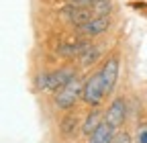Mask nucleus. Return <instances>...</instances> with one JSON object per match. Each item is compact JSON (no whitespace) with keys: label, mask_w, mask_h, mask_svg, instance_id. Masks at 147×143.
I'll use <instances>...</instances> for the list:
<instances>
[{"label":"nucleus","mask_w":147,"mask_h":143,"mask_svg":"<svg viewBox=\"0 0 147 143\" xmlns=\"http://www.w3.org/2000/svg\"><path fill=\"white\" fill-rule=\"evenodd\" d=\"M82 92H84V84H82L80 76H76L69 84H65L61 90L55 92L53 102H55V106H57V109H61V111H69L71 106L78 102V98H82Z\"/></svg>","instance_id":"f257e3e1"},{"label":"nucleus","mask_w":147,"mask_h":143,"mask_svg":"<svg viewBox=\"0 0 147 143\" xmlns=\"http://www.w3.org/2000/svg\"><path fill=\"white\" fill-rule=\"evenodd\" d=\"M104 86H102V78H100V72L92 74L86 82H84V92H82V100L88 106H98L104 98Z\"/></svg>","instance_id":"f03ea898"},{"label":"nucleus","mask_w":147,"mask_h":143,"mask_svg":"<svg viewBox=\"0 0 147 143\" xmlns=\"http://www.w3.org/2000/svg\"><path fill=\"white\" fill-rule=\"evenodd\" d=\"M61 14L65 16L71 25H76V27H84L90 19H94L92 8L86 6V4H78V2H71L67 6H63L61 8Z\"/></svg>","instance_id":"7ed1b4c3"},{"label":"nucleus","mask_w":147,"mask_h":143,"mask_svg":"<svg viewBox=\"0 0 147 143\" xmlns=\"http://www.w3.org/2000/svg\"><path fill=\"white\" fill-rule=\"evenodd\" d=\"M100 78H102V86H104V92L110 94L115 90V86H117V80H119V57L117 55H110L102 69H100Z\"/></svg>","instance_id":"20e7f679"},{"label":"nucleus","mask_w":147,"mask_h":143,"mask_svg":"<svg viewBox=\"0 0 147 143\" xmlns=\"http://www.w3.org/2000/svg\"><path fill=\"white\" fill-rule=\"evenodd\" d=\"M125 117H127V102H125L123 96H119V98H115L113 102H110L108 111L104 115V121H108L110 125H115V127L119 129L125 123Z\"/></svg>","instance_id":"39448f33"},{"label":"nucleus","mask_w":147,"mask_h":143,"mask_svg":"<svg viewBox=\"0 0 147 143\" xmlns=\"http://www.w3.org/2000/svg\"><path fill=\"white\" fill-rule=\"evenodd\" d=\"M76 76H78L76 69H71V67H59V69L51 72V76H49V90H51V92L61 90V88H63L65 84H69Z\"/></svg>","instance_id":"423d86ee"},{"label":"nucleus","mask_w":147,"mask_h":143,"mask_svg":"<svg viewBox=\"0 0 147 143\" xmlns=\"http://www.w3.org/2000/svg\"><path fill=\"white\" fill-rule=\"evenodd\" d=\"M108 27H110V16H94L84 27H80V31L88 37H98V35L108 31Z\"/></svg>","instance_id":"0eeeda50"},{"label":"nucleus","mask_w":147,"mask_h":143,"mask_svg":"<svg viewBox=\"0 0 147 143\" xmlns=\"http://www.w3.org/2000/svg\"><path fill=\"white\" fill-rule=\"evenodd\" d=\"M115 135H117V127L110 125L108 121H102L100 127L92 135H88V143H113Z\"/></svg>","instance_id":"6e6552de"},{"label":"nucleus","mask_w":147,"mask_h":143,"mask_svg":"<svg viewBox=\"0 0 147 143\" xmlns=\"http://www.w3.org/2000/svg\"><path fill=\"white\" fill-rule=\"evenodd\" d=\"M102 125V113L98 111V109H92L90 113H88V117L84 119V123H82V133H86V135H92L98 127Z\"/></svg>","instance_id":"1a4fd4ad"},{"label":"nucleus","mask_w":147,"mask_h":143,"mask_svg":"<svg viewBox=\"0 0 147 143\" xmlns=\"http://www.w3.org/2000/svg\"><path fill=\"white\" fill-rule=\"evenodd\" d=\"M90 43L88 41H71V43H63L57 51H59V55H63V57H80L82 55V51L88 47Z\"/></svg>","instance_id":"9d476101"},{"label":"nucleus","mask_w":147,"mask_h":143,"mask_svg":"<svg viewBox=\"0 0 147 143\" xmlns=\"http://www.w3.org/2000/svg\"><path fill=\"white\" fill-rule=\"evenodd\" d=\"M59 129H61V133H65V135H76L78 133V129H82L80 127V121H78V117L76 115H67V117H63L61 119V125H59Z\"/></svg>","instance_id":"9b49d317"},{"label":"nucleus","mask_w":147,"mask_h":143,"mask_svg":"<svg viewBox=\"0 0 147 143\" xmlns=\"http://www.w3.org/2000/svg\"><path fill=\"white\" fill-rule=\"evenodd\" d=\"M92 12H94V16H108L110 10H113V0H90Z\"/></svg>","instance_id":"f8f14e48"},{"label":"nucleus","mask_w":147,"mask_h":143,"mask_svg":"<svg viewBox=\"0 0 147 143\" xmlns=\"http://www.w3.org/2000/svg\"><path fill=\"white\" fill-rule=\"evenodd\" d=\"M98 57H100V47H96V45H92V43H90V45L82 51L80 63H82V65H92Z\"/></svg>","instance_id":"ddd939ff"},{"label":"nucleus","mask_w":147,"mask_h":143,"mask_svg":"<svg viewBox=\"0 0 147 143\" xmlns=\"http://www.w3.org/2000/svg\"><path fill=\"white\" fill-rule=\"evenodd\" d=\"M49 76H51V72H41V74H37L35 78V90H49Z\"/></svg>","instance_id":"4468645a"},{"label":"nucleus","mask_w":147,"mask_h":143,"mask_svg":"<svg viewBox=\"0 0 147 143\" xmlns=\"http://www.w3.org/2000/svg\"><path fill=\"white\" fill-rule=\"evenodd\" d=\"M113 143H131V135L129 133H117Z\"/></svg>","instance_id":"2eb2a0df"},{"label":"nucleus","mask_w":147,"mask_h":143,"mask_svg":"<svg viewBox=\"0 0 147 143\" xmlns=\"http://www.w3.org/2000/svg\"><path fill=\"white\" fill-rule=\"evenodd\" d=\"M139 139H141V143H147V131H143V133L139 135Z\"/></svg>","instance_id":"dca6fc26"},{"label":"nucleus","mask_w":147,"mask_h":143,"mask_svg":"<svg viewBox=\"0 0 147 143\" xmlns=\"http://www.w3.org/2000/svg\"><path fill=\"white\" fill-rule=\"evenodd\" d=\"M74 2H78V4H86V6H88V4H90V0H74Z\"/></svg>","instance_id":"f3484780"}]
</instances>
